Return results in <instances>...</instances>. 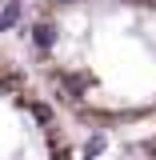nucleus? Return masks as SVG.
Segmentation results:
<instances>
[{
	"mask_svg": "<svg viewBox=\"0 0 156 160\" xmlns=\"http://www.w3.org/2000/svg\"><path fill=\"white\" fill-rule=\"evenodd\" d=\"M0 160H76V136L32 68L0 40Z\"/></svg>",
	"mask_w": 156,
	"mask_h": 160,
	"instance_id": "f03ea898",
	"label": "nucleus"
},
{
	"mask_svg": "<svg viewBox=\"0 0 156 160\" xmlns=\"http://www.w3.org/2000/svg\"><path fill=\"white\" fill-rule=\"evenodd\" d=\"M24 64L76 128L152 124L156 0H32Z\"/></svg>",
	"mask_w": 156,
	"mask_h": 160,
	"instance_id": "f257e3e1",
	"label": "nucleus"
},
{
	"mask_svg": "<svg viewBox=\"0 0 156 160\" xmlns=\"http://www.w3.org/2000/svg\"><path fill=\"white\" fill-rule=\"evenodd\" d=\"M0 4H4V0H0Z\"/></svg>",
	"mask_w": 156,
	"mask_h": 160,
	"instance_id": "20e7f679",
	"label": "nucleus"
},
{
	"mask_svg": "<svg viewBox=\"0 0 156 160\" xmlns=\"http://www.w3.org/2000/svg\"><path fill=\"white\" fill-rule=\"evenodd\" d=\"M132 160H156V128L140 140L136 148H132Z\"/></svg>",
	"mask_w": 156,
	"mask_h": 160,
	"instance_id": "7ed1b4c3",
	"label": "nucleus"
}]
</instances>
